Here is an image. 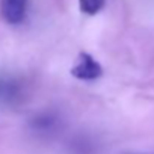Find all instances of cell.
I'll return each mask as SVG.
<instances>
[{"mask_svg": "<svg viewBox=\"0 0 154 154\" xmlns=\"http://www.w3.org/2000/svg\"><path fill=\"white\" fill-rule=\"evenodd\" d=\"M106 0H79V8L86 15H95L104 8Z\"/></svg>", "mask_w": 154, "mask_h": 154, "instance_id": "cell-3", "label": "cell"}, {"mask_svg": "<svg viewBox=\"0 0 154 154\" xmlns=\"http://www.w3.org/2000/svg\"><path fill=\"white\" fill-rule=\"evenodd\" d=\"M3 18L9 24H20L27 11V0H0Z\"/></svg>", "mask_w": 154, "mask_h": 154, "instance_id": "cell-2", "label": "cell"}, {"mask_svg": "<svg viewBox=\"0 0 154 154\" xmlns=\"http://www.w3.org/2000/svg\"><path fill=\"white\" fill-rule=\"evenodd\" d=\"M103 74L101 65L89 54V53H80L75 65L71 68V75L79 80H95Z\"/></svg>", "mask_w": 154, "mask_h": 154, "instance_id": "cell-1", "label": "cell"}]
</instances>
